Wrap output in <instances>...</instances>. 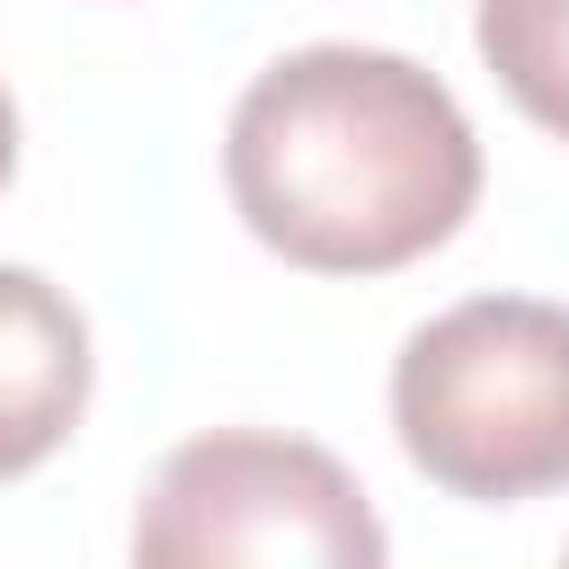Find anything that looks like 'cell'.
Here are the masks:
<instances>
[{
	"label": "cell",
	"mask_w": 569,
	"mask_h": 569,
	"mask_svg": "<svg viewBox=\"0 0 569 569\" xmlns=\"http://www.w3.org/2000/svg\"><path fill=\"white\" fill-rule=\"evenodd\" d=\"M222 187L284 267L391 276L471 222L480 133L427 62L391 44H302L240 89Z\"/></svg>",
	"instance_id": "cell-1"
},
{
	"label": "cell",
	"mask_w": 569,
	"mask_h": 569,
	"mask_svg": "<svg viewBox=\"0 0 569 569\" xmlns=\"http://www.w3.org/2000/svg\"><path fill=\"white\" fill-rule=\"evenodd\" d=\"M391 436L409 471L471 507L569 489V302L471 293L391 356Z\"/></svg>",
	"instance_id": "cell-2"
},
{
	"label": "cell",
	"mask_w": 569,
	"mask_h": 569,
	"mask_svg": "<svg viewBox=\"0 0 569 569\" xmlns=\"http://www.w3.org/2000/svg\"><path fill=\"white\" fill-rule=\"evenodd\" d=\"M391 551L382 516L365 507L356 471L311 445V436H267V427H213L187 436L133 516V560L142 569H373Z\"/></svg>",
	"instance_id": "cell-3"
},
{
	"label": "cell",
	"mask_w": 569,
	"mask_h": 569,
	"mask_svg": "<svg viewBox=\"0 0 569 569\" xmlns=\"http://www.w3.org/2000/svg\"><path fill=\"white\" fill-rule=\"evenodd\" d=\"M89 382L98 356L80 302L53 276L0 258V480H27L71 445V427L89 418Z\"/></svg>",
	"instance_id": "cell-4"
},
{
	"label": "cell",
	"mask_w": 569,
	"mask_h": 569,
	"mask_svg": "<svg viewBox=\"0 0 569 569\" xmlns=\"http://www.w3.org/2000/svg\"><path fill=\"white\" fill-rule=\"evenodd\" d=\"M471 44L516 116L569 142V0H471Z\"/></svg>",
	"instance_id": "cell-5"
},
{
	"label": "cell",
	"mask_w": 569,
	"mask_h": 569,
	"mask_svg": "<svg viewBox=\"0 0 569 569\" xmlns=\"http://www.w3.org/2000/svg\"><path fill=\"white\" fill-rule=\"evenodd\" d=\"M18 178V98H9V80H0V187Z\"/></svg>",
	"instance_id": "cell-6"
}]
</instances>
